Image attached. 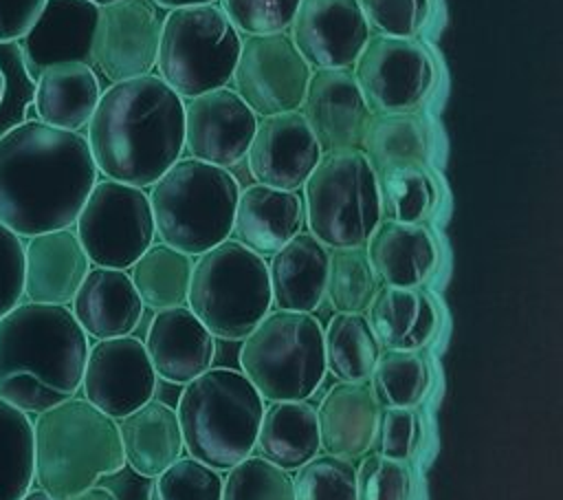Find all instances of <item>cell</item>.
Instances as JSON below:
<instances>
[{"label":"cell","instance_id":"52a82bcc","mask_svg":"<svg viewBox=\"0 0 563 500\" xmlns=\"http://www.w3.org/2000/svg\"><path fill=\"white\" fill-rule=\"evenodd\" d=\"M264 256L227 238L200 253L191 267L187 308L224 341H242L271 311Z\"/></svg>","mask_w":563,"mask_h":500},{"label":"cell","instance_id":"9a60e30c","mask_svg":"<svg viewBox=\"0 0 563 500\" xmlns=\"http://www.w3.org/2000/svg\"><path fill=\"white\" fill-rule=\"evenodd\" d=\"M156 372L141 339L132 335L97 339L88 348L81 392L112 419H123L154 396Z\"/></svg>","mask_w":563,"mask_h":500},{"label":"cell","instance_id":"603a6c76","mask_svg":"<svg viewBox=\"0 0 563 500\" xmlns=\"http://www.w3.org/2000/svg\"><path fill=\"white\" fill-rule=\"evenodd\" d=\"M380 405L365 381H339L317 407L319 447L339 458H361L374 449Z\"/></svg>","mask_w":563,"mask_h":500},{"label":"cell","instance_id":"7402d4cb","mask_svg":"<svg viewBox=\"0 0 563 500\" xmlns=\"http://www.w3.org/2000/svg\"><path fill=\"white\" fill-rule=\"evenodd\" d=\"M88 271L90 260L70 227L31 236L24 244L26 302L68 306Z\"/></svg>","mask_w":563,"mask_h":500},{"label":"cell","instance_id":"d4e9b609","mask_svg":"<svg viewBox=\"0 0 563 500\" xmlns=\"http://www.w3.org/2000/svg\"><path fill=\"white\" fill-rule=\"evenodd\" d=\"M303 227V200L297 192L262 183L240 189L233 229L235 240L260 256H273Z\"/></svg>","mask_w":563,"mask_h":500},{"label":"cell","instance_id":"7c38bea8","mask_svg":"<svg viewBox=\"0 0 563 500\" xmlns=\"http://www.w3.org/2000/svg\"><path fill=\"white\" fill-rule=\"evenodd\" d=\"M352 75L372 112H416L433 88L435 66L418 40L374 33Z\"/></svg>","mask_w":563,"mask_h":500},{"label":"cell","instance_id":"484cf974","mask_svg":"<svg viewBox=\"0 0 563 500\" xmlns=\"http://www.w3.org/2000/svg\"><path fill=\"white\" fill-rule=\"evenodd\" d=\"M365 251L376 278L389 286H422L438 267V244L422 222L380 218Z\"/></svg>","mask_w":563,"mask_h":500},{"label":"cell","instance_id":"277c9868","mask_svg":"<svg viewBox=\"0 0 563 500\" xmlns=\"http://www.w3.org/2000/svg\"><path fill=\"white\" fill-rule=\"evenodd\" d=\"M125 465L117 419L84 396H70L33 421V482L70 500Z\"/></svg>","mask_w":563,"mask_h":500},{"label":"cell","instance_id":"60d3db41","mask_svg":"<svg viewBox=\"0 0 563 500\" xmlns=\"http://www.w3.org/2000/svg\"><path fill=\"white\" fill-rule=\"evenodd\" d=\"M147 500H220L222 476L218 469L180 456L167 469L152 478Z\"/></svg>","mask_w":563,"mask_h":500},{"label":"cell","instance_id":"ab89813d","mask_svg":"<svg viewBox=\"0 0 563 500\" xmlns=\"http://www.w3.org/2000/svg\"><path fill=\"white\" fill-rule=\"evenodd\" d=\"M295 471V500H356V467L347 458L317 454Z\"/></svg>","mask_w":563,"mask_h":500},{"label":"cell","instance_id":"8992f818","mask_svg":"<svg viewBox=\"0 0 563 500\" xmlns=\"http://www.w3.org/2000/svg\"><path fill=\"white\" fill-rule=\"evenodd\" d=\"M240 185L227 167L178 159L150 185L154 231L161 242L200 256L231 236Z\"/></svg>","mask_w":563,"mask_h":500},{"label":"cell","instance_id":"ee69618b","mask_svg":"<svg viewBox=\"0 0 563 500\" xmlns=\"http://www.w3.org/2000/svg\"><path fill=\"white\" fill-rule=\"evenodd\" d=\"M222 11L242 35L288 31L299 0H220Z\"/></svg>","mask_w":563,"mask_h":500},{"label":"cell","instance_id":"7a4b0ae2","mask_svg":"<svg viewBox=\"0 0 563 500\" xmlns=\"http://www.w3.org/2000/svg\"><path fill=\"white\" fill-rule=\"evenodd\" d=\"M97 172L134 187H150L185 150V99L158 75L110 84L86 134Z\"/></svg>","mask_w":563,"mask_h":500},{"label":"cell","instance_id":"74e56055","mask_svg":"<svg viewBox=\"0 0 563 500\" xmlns=\"http://www.w3.org/2000/svg\"><path fill=\"white\" fill-rule=\"evenodd\" d=\"M380 216L398 222H422L438 203L435 181L424 165H405L378 172Z\"/></svg>","mask_w":563,"mask_h":500},{"label":"cell","instance_id":"f1b7e54d","mask_svg":"<svg viewBox=\"0 0 563 500\" xmlns=\"http://www.w3.org/2000/svg\"><path fill=\"white\" fill-rule=\"evenodd\" d=\"M117 425L125 465L143 478L158 476L185 452L176 410L165 401L150 399Z\"/></svg>","mask_w":563,"mask_h":500},{"label":"cell","instance_id":"d590c367","mask_svg":"<svg viewBox=\"0 0 563 500\" xmlns=\"http://www.w3.org/2000/svg\"><path fill=\"white\" fill-rule=\"evenodd\" d=\"M33 485V423L0 399V500H20Z\"/></svg>","mask_w":563,"mask_h":500},{"label":"cell","instance_id":"836d02e7","mask_svg":"<svg viewBox=\"0 0 563 500\" xmlns=\"http://www.w3.org/2000/svg\"><path fill=\"white\" fill-rule=\"evenodd\" d=\"M325 372L339 381L369 379L380 344L363 313H334L323 328Z\"/></svg>","mask_w":563,"mask_h":500},{"label":"cell","instance_id":"d6986e66","mask_svg":"<svg viewBox=\"0 0 563 500\" xmlns=\"http://www.w3.org/2000/svg\"><path fill=\"white\" fill-rule=\"evenodd\" d=\"M301 115L321 152L361 150L372 110L350 68L312 70Z\"/></svg>","mask_w":563,"mask_h":500},{"label":"cell","instance_id":"f907efd6","mask_svg":"<svg viewBox=\"0 0 563 500\" xmlns=\"http://www.w3.org/2000/svg\"><path fill=\"white\" fill-rule=\"evenodd\" d=\"M163 11H172L178 7H191V4H209L216 0H154Z\"/></svg>","mask_w":563,"mask_h":500},{"label":"cell","instance_id":"3957f363","mask_svg":"<svg viewBox=\"0 0 563 500\" xmlns=\"http://www.w3.org/2000/svg\"><path fill=\"white\" fill-rule=\"evenodd\" d=\"M88 348L68 306L20 302L0 317V399L40 414L75 396Z\"/></svg>","mask_w":563,"mask_h":500},{"label":"cell","instance_id":"f546056e","mask_svg":"<svg viewBox=\"0 0 563 500\" xmlns=\"http://www.w3.org/2000/svg\"><path fill=\"white\" fill-rule=\"evenodd\" d=\"M101 93V81L90 64H53L35 79L33 108L40 121L79 132L88 126Z\"/></svg>","mask_w":563,"mask_h":500},{"label":"cell","instance_id":"d6a6232c","mask_svg":"<svg viewBox=\"0 0 563 500\" xmlns=\"http://www.w3.org/2000/svg\"><path fill=\"white\" fill-rule=\"evenodd\" d=\"M191 256L165 244L152 242L130 267V280L152 311L183 306L191 280Z\"/></svg>","mask_w":563,"mask_h":500},{"label":"cell","instance_id":"8fae6325","mask_svg":"<svg viewBox=\"0 0 563 500\" xmlns=\"http://www.w3.org/2000/svg\"><path fill=\"white\" fill-rule=\"evenodd\" d=\"M75 233L90 264L130 269L156 236L147 192L112 178L97 181L75 218Z\"/></svg>","mask_w":563,"mask_h":500},{"label":"cell","instance_id":"4fadbf2b","mask_svg":"<svg viewBox=\"0 0 563 500\" xmlns=\"http://www.w3.org/2000/svg\"><path fill=\"white\" fill-rule=\"evenodd\" d=\"M310 75L312 68L282 31L244 35L231 81L238 97L260 119L299 110Z\"/></svg>","mask_w":563,"mask_h":500},{"label":"cell","instance_id":"db71d44e","mask_svg":"<svg viewBox=\"0 0 563 500\" xmlns=\"http://www.w3.org/2000/svg\"><path fill=\"white\" fill-rule=\"evenodd\" d=\"M2 86H4V79H2V73H0V97H2Z\"/></svg>","mask_w":563,"mask_h":500},{"label":"cell","instance_id":"cb8c5ba5","mask_svg":"<svg viewBox=\"0 0 563 500\" xmlns=\"http://www.w3.org/2000/svg\"><path fill=\"white\" fill-rule=\"evenodd\" d=\"M143 308L130 273L108 267H92L70 300L73 317L92 339L132 335Z\"/></svg>","mask_w":563,"mask_h":500},{"label":"cell","instance_id":"c3c4849f","mask_svg":"<svg viewBox=\"0 0 563 500\" xmlns=\"http://www.w3.org/2000/svg\"><path fill=\"white\" fill-rule=\"evenodd\" d=\"M46 0H0V42L20 40Z\"/></svg>","mask_w":563,"mask_h":500},{"label":"cell","instance_id":"f35d334b","mask_svg":"<svg viewBox=\"0 0 563 500\" xmlns=\"http://www.w3.org/2000/svg\"><path fill=\"white\" fill-rule=\"evenodd\" d=\"M227 471L220 500H295L290 471L262 456H246Z\"/></svg>","mask_w":563,"mask_h":500},{"label":"cell","instance_id":"30bf717a","mask_svg":"<svg viewBox=\"0 0 563 500\" xmlns=\"http://www.w3.org/2000/svg\"><path fill=\"white\" fill-rule=\"evenodd\" d=\"M242 35L220 4H191L165 13L156 64L158 77L183 99L231 81Z\"/></svg>","mask_w":563,"mask_h":500},{"label":"cell","instance_id":"5bb4252c","mask_svg":"<svg viewBox=\"0 0 563 500\" xmlns=\"http://www.w3.org/2000/svg\"><path fill=\"white\" fill-rule=\"evenodd\" d=\"M165 11L154 0H114L99 7L92 66L110 84L150 75L156 64Z\"/></svg>","mask_w":563,"mask_h":500},{"label":"cell","instance_id":"4dcf8cb0","mask_svg":"<svg viewBox=\"0 0 563 500\" xmlns=\"http://www.w3.org/2000/svg\"><path fill=\"white\" fill-rule=\"evenodd\" d=\"M255 449L273 465L295 471L317 456V410L306 401H271L264 405Z\"/></svg>","mask_w":563,"mask_h":500},{"label":"cell","instance_id":"83f0119b","mask_svg":"<svg viewBox=\"0 0 563 500\" xmlns=\"http://www.w3.org/2000/svg\"><path fill=\"white\" fill-rule=\"evenodd\" d=\"M367 322L387 350H420L438 330V306L420 286L376 289L367 311Z\"/></svg>","mask_w":563,"mask_h":500},{"label":"cell","instance_id":"ba28073f","mask_svg":"<svg viewBox=\"0 0 563 500\" xmlns=\"http://www.w3.org/2000/svg\"><path fill=\"white\" fill-rule=\"evenodd\" d=\"M240 372L266 401H308L325 377L323 326L312 313L268 311L242 339Z\"/></svg>","mask_w":563,"mask_h":500},{"label":"cell","instance_id":"ac0fdd59","mask_svg":"<svg viewBox=\"0 0 563 500\" xmlns=\"http://www.w3.org/2000/svg\"><path fill=\"white\" fill-rule=\"evenodd\" d=\"M321 148L301 110L260 117L246 163L251 176L268 187L297 192L321 159Z\"/></svg>","mask_w":563,"mask_h":500},{"label":"cell","instance_id":"f5cc1de1","mask_svg":"<svg viewBox=\"0 0 563 500\" xmlns=\"http://www.w3.org/2000/svg\"><path fill=\"white\" fill-rule=\"evenodd\" d=\"M90 2H95L97 7H103V4H110V2H114V0H90Z\"/></svg>","mask_w":563,"mask_h":500},{"label":"cell","instance_id":"6da1fadb","mask_svg":"<svg viewBox=\"0 0 563 500\" xmlns=\"http://www.w3.org/2000/svg\"><path fill=\"white\" fill-rule=\"evenodd\" d=\"M97 174L81 132L26 119L0 137V222L20 238L73 227Z\"/></svg>","mask_w":563,"mask_h":500},{"label":"cell","instance_id":"2e32d148","mask_svg":"<svg viewBox=\"0 0 563 500\" xmlns=\"http://www.w3.org/2000/svg\"><path fill=\"white\" fill-rule=\"evenodd\" d=\"M358 0H299L288 37L312 70L352 68L369 37Z\"/></svg>","mask_w":563,"mask_h":500},{"label":"cell","instance_id":"44dd1931","mask_svg":"<svg viewBox=\"0 0 563 500\" xmlns=\"http://www.w3.org/2000/svg\"><path fill=\"white\" fill-rule=\"evenodd\" d=\"M143 346L156 377L178 385L209 370L216 357V337L185 304L156 311Z\"/></svg>","mask_w":563,"mask_h":500},{"label":"cell","instance_id":"816d5d0a","mask_svg":"<svg viewBox=\"0 0 563 500\" xmlns=\"http://www.w3.org/2000/svg\"><path fill=\"white\" fill-rule=\"evenodd\" d=\"M20 500H55V498L48 496V493L42 491V489H29Z\"/></svg>","mask_w":563,"mask_h":500},{"label":"cell","instance_id":"5b68a950","mask_svg":"<svg viewBox=\"0 0 563 500\" xmlns=\"http://www.w3.org/2000/svg\"><path fill=\"white\" fill-rule=\"evenodd\" d=\"M264 399L233 368H209L183 385L176 416L187 454L227 471L255 449Z\"/></svg>","mask_w":563,"mask_h":500},{"label":"cell","instance_id":"ffe728a7","mask_svg":"<svg viewBox=\"0 0 563 500\" xmlns=\"http://www.w3.org/2000/svg\"><path fill=\"white\" fill-rule=\"evenodd\" d=\"M99 7L90 0H46L35 22L18 40L26 73L35 81L53 64L84 62L92 66V40Z\"/></svg>","mask_w":563,"mask_h":500},{"label":"cell","instance_id":"7bdbcfd3","mask_svg":"<svg viewBox=\"0 0 563 500\" xmlns=\"http://www.w3.org/2000/svg\"><path fill=\"white\" fill-rule=\"evenodd\" d=\"M356 467V500H409L411 471L402 460L367 452Z\"/></svg>","mask_w":563,"mask_h":500},{"label":"cell","instance_id":"9c48e42d","mask_svg":"<svg viewBox=\"0 0 563 500\" xmlns=\"http://www.w3.org/2000/svg\"><path fill=\"white\" fill-rule=\"evenodd\" d=\"M301 200L308 233L328 249L363 247L383 218L378 176L363 150L323 152Z\"/></svg>","mask_w":563,"mask_h":500},{"label":"cell","instance_id":"b9f144b4","mask_svg":"<svg viewBox=\"0 0 563 500\" xmlns=\"http://www.w3.org/2000/svg\"><path fill=\"white\" fill-rule=\"evenodd\" d=\"M0 73L4 79L0 97V137L20 126L33 106L35 81L26 73L18 40L0 42Z\"/></svg>","mask_w":563,"mask_h":500},{"label":"cell","instance_id":"f6af8a7d","mask_svg":"<svg viewBox=\"0 0 563 500\" xmlns=\"http://www.w3.org/2000/svg\"><path fill=\"white\" fill-rule=\"evenodd\" d=\"M358 4L369 29L394 37H413L431 11V0H358Z\"/></svg>","mask_w":563,"mask_h":500},{"label":"cell","instance_id":"8d00e7d4","mask_svg":"<svg viewBox=\"0 0 563 500\" xmlns=\"http://www.w3.org/2000/svg\"><path fill=\"white\" fill-rule=\"evenodd\" d=\"M376 289L378 278L369 264L365 244L328 249L325 297L336 313H365Z\"/></svg>","mask_w":563,"mask_h":500},{"label":"cell","instance_id":"bcb514c9","mask_svg":"<svg viewBox=\"0 0 563 500\" xmlns=\"http://www.w3.org/2000/svg\"><path fill=\"white\" fill-rule=\"evenodd\" d=\"M422 441V421L416 407H380L376 452L394 460H409Z\"/></svg>","mask_w":563,"mask_h":500},{"label":"cell","instance_id":"e0dca14e","mask_svg":"<svg viewBox=\"0 0 563 500\" xmlns=\"http://www.w3.org/2000/svg\"><path fill=\"white\" fill-rule=\"evenodd\" d=\"M255 128V112L229 86L185 99V150L198 161L233 167L246 156Z\"/></svg>","mask_w":563,"mask_h":500},{"label":"cell","instance_id":"681fc988","mask_svg":"<svg viewBox=\"0 0 563 500\" xmlns=\"http://www.w3.org/2000/svg\"><path fill=\"white\" fill-rule=\"evenodd\" d=\"M70 500H119V498H117L108 487L95 485V487L81 491L79 496H75V498H70Z\"/></svg>","mask_w":563,"mask_h":500},{"label":"cell","instance_id":"1f68e13d","mask_svg":"<svg viewBox=\"0 0 563 500\" xmlns=\"http://www.w3.org/2000/svg\"><path fill=\"white\" fill-rule=\"evenodd\" d=\"M361 150L376 174L391 167L424 165L429 132L416 112H372Z\"/></svg>","mask_w":563,"mask_h":500},{"label":"cell","instance_id":"7dc6e473","mask_svg":"<svg viewBox=\"0 0 563 500\" xmlns=\"http://www.w3.org/2000/svg\"><path fill=\"white\" fill-rule=\"evenodd\" d=\"M24 297V242L0 222V317Z\"/></svg>","mask_w":563,"mask_h":500},{"label":"cell","instance_id":"e575fe53","mask_svg":"<svg viewBox=\"0 0 563 500\" xmlns=\"http://www.w3.org/2000/svg\"><path fill=\"white\" fill-rule=\"evenodd\" d=\"M431 385V372L418 350H380L369 388L380 407H416Z\"/></svg>","mask_w":563,"mask_h":500},{"label":"cell","instance_id":"4316f807","mask_svg":"<svg viewBox=\"0 0 563 500\" xmlns=\"http://www.w3.org/2000/svg\"><path fill=\"white\" fill-rule=\"evenodd\" d=\"M268 264L271 300L282 311L312 313L325 297L328 247L299 231L279 247Z\"/></svg>","mask_w":563,"mask_h":500}]
</instances>
